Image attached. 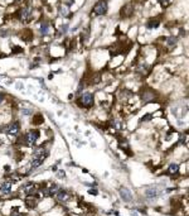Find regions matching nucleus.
<instances>
[{"label":"nucleus","mask_w":189,"mask_h":216,"mask_svg":"<svg viewBox=\"0 0 189 216\" xmlns=\"http://www.w3.org/2000/svg\"><path fill=\"white\" fill-rule=\"evenodd\" d=\"M93 102H95V97L91 92H84L79 96V99H78V105L81 107H87V109H90V107L93 106Z\"/></svg>","instance_id":"obj_1"},{"label":"nucleus","mask_w":189,"mask_h":216,"mask_svg":"<svg viewBox=\"0 0 189 216\" xmlns=\"http://www.w3.org/2000/svg\"><path fill=\"white\" fill-rule=\"evenodd\" d=\"M39 139V131L38 130H30L24 135V143L33 145V144Z\"/></svg>","instance_id":"obj_2"},{"label":"nucleus","mask_w":189,"mask_h":216,"mask_svg":"<svg viewBox=\"0 0 189 216\" xmlns=\"http://www.w3.org/2000/svg\"><path fill=\"white\" fill-rule=\"evenodd\" d=\"M106 11H107V3H106V0H100V1H97V3L95 4L93 13L96 15H103V14H106Z\"/></svg>","instance_id":"obj_3"},{"label":"nucleus","mask_w":189,"mask_h":216,"mask_svg":"<svg viewBox=\"0 0 189 216\" xmlns=\"http://www.w3.org/2000/svg\"><path fill=\"white\" fill-rule=\"evenodd\" d=\"M19 130H20V124H19V121H13V123H10L8 126H5V131L10 135L18 134Z\"/></svg>","instance_id":"obj_4"},{"label":"nucleus","mask_w":189,"mask_h":216,"mask_svg":"<svg viewBox=\"0 0 189 216\" xmlns=\"http://www.w3.org/2000/svg\"><path fill=\"white\" fill-rule=\"evenodd\" d=\"M120 196H121V198L124 200L125 202H130L132 200V195L129 188L126 187H122V188H120Z\"/></svg>","instance_id":"obj_5"},{"label":"nucleus","mask_w":189,"mask_h":216,"mask_svg":"<svg viewBox=\"0 0 189 216\" xmlns=\"http://www.w3.org/2000/svg\"><path fill=\"white\" fill-rule=\"evenodd\" d=\"M19 18H20V20H23V22L29 20V18H30V8L24 6L23 9L20 10V13H19Z\"/></svg>","instance_id":"obj_6"},{"label":"nucleus","mask_w":189,"mask_h":216,"mask_svg":"<svg viewBox=\"0 0 189 216\" xmlns=\"http://www.w3.org/2000/svg\"><path fill=\"white\" fill-rule=\"evenodd\" d=\"M48 154H49V153H48V150L46 149V148H43V147H39V148H37V149L33 152L34 157H43V158H46Z\"/></svg>","instance_id":"obj_7"},{"label":"nucleus","mask_w":189,"mask_h":216,"mask_svg":"<svg viewBox=\"0 0 189 216\" xmlns=\"http://www.w3.org/2000/svg\"><path fill=\"white\" fill-rule=\"evenodd\" d=\"M145 196L148 198H155V197H158V196H159V191H158L156 187H151V188H149V190L145 191Z\"/></svg>","instance_id":"obj_8"},{"label":"nucleus","mask_w":189,"mask_h":216,"mask_svg":"<svg viewBox=\"0 0 189 216\" xmlns=\"http://www.w3.org/2000/svg\"><path fill=\"white\" fill-rule=\"evenodd\" d=\"M37 203H38V200L34 198V197H28V198H25V206L29 210H33L34 207L37 206Z\"/></svg>","instance_id":"obj_9"},{"label":"nucleus","mask_w":189,"mask_h":216,"mask_svg":"<svg viewBox=\"0 0 189 216\" xmlns=\"http://www.w3.org/2000/svg\"><path fill=\"white\" fill-rule=\"evenodd\" d=\"M0 192L3 195H9L11 192V185L10 182H4L1 186H0Z\"/></svg>","instance_id":"obj_10"},{"label":"nucleus","mask_w":189,"mask_h":216,"mask_svg":"<svg viewBox=\"0 0 189 216\" xmlns=\"http://www.w3.org/2000/svg\"><path fill=\"white\" fill-rule=\"evenodd\" d=\"M44 162V158L43 157H34V159L32 161L30 166H32V169H35V168H38L39 166H42Z\"/></svg>","instance_id":"obj_11"},{"label":"nucleus","mask_w":189,"mask_h":216,"mask_svg":"<svg viewBox=\"0 0 189 216\" xmlns=\"http://www.w3.org/2000/svg\"><path fill=\"white\" fill-rule=\"evenodd\" d=\"M35 186L34 185H27L24 186V193H25L27 196H32L33 193H35Z\"/></svg>","instance_id":"obj_12"},{"label":"nucleus","mask_w":189,"mask_h":216,"mask_svg":"<svg viewBox=\"0 0 189 216\" xmlns=\"http://www.w3.org/2000/svg\"><path fill=\"white\" fill-rule=\"evenodd\" d=\"M178 172H179V167H178V164H175V163H171V164L168 167L167 174H176Z\"/></svg>","instance_id":"obj_13"},{"label":"nucleus","mask_w":189,"mask_h":216,"mask_svg":"<svg viewBox=\"0 0 189 216\" xmlns=\"http://www.w3.org/2000/svg\"><path fill=\"white\" fill-rule=\"evenodd\" d=\"M48 30H49V25H48L47 22H44V23L42 24V27H41V32H42L43 34H47Z\"/></svg>","instance_id":"obj_14"},{"label":"nucleus","mask_w":189,"mask_h":216,"mask_svg":"<svg viewBox=\"0 0 189 216\" xmlns=\"http://www.w3.org/2000/svg\"><path fill=\"white\" fill-rule=\"evenodd\" d=\"M159 25V20H150L148 23V28L149 29H152V28H158Z\"/></svg>","instance_id":"obj_15"},{"label":"nucleus","mask_w":189,"mask_h":216,"mask_svg":"<svg viewBox=\"0 0 189 216\" xmlns=\"http://www.w3.org/2000/svg\"><path fill=\"white\" fill-rule=\"evenodd\" d=\"M41 193L43 195V197H51V188H42Z\"/></svg>","instance_id":"obj_16"},{"label":"nucleus","mask_w":189,"mask_h":216,"mask_svg":"<svg viewBox=\"0 0 189 216\" xmlns=\"http://www.w3.org/2000/svg\"><path fill=\"white\" fill-rule=\"evenodd\" d=\"M167 43H168V46H174L175 43H176V38H174V37H169L168 41H167Z\"/></svg>","instance_id":"obj_17"},{"label":"nucleus","mask_w":189,"mask_h":216,"mask_svg":"<svg viewBox=\"0 0 189 216\" xmlns=\"http://www.w3.org/2000/svg\"><path fill=\"white\" fill-rule=\"evenodd\" d=\"M152 118V115L151 114H148V115H144V116L141 118V121H149Z\"/></svg>","instance_id":"obj_18"},{"label":"nucleus","mask_w":189,"mask_h":216,"mask_svg":"<svg viewBox=\"0 0 189 216\" xmlns=\"http://www.w3.org/2000/svg\"><path fill=\"white\" fill-rule=\"evenodd\" d=\"M22 113H23L24 115H30L32 113H33V110H30V109H23Z\"/></svg>","instance_id":"obj_19"},{"label":"nucleus","mask_w":189,"mask_h":216,"mask_svg":"<svg viewBox=\"0 0 189 216\" xmlns=\"http://www.w3.org/2000/svg\"><path fill=\"white\" fill-rule=\"evenodd\" d=\"M15 48H17V49H14V51H13L14 53H18V52H22V51H23V49H20V47H15Z\"/></svg>","instance_id":"obj_20"},{"label":"nucleus","mask_w":189,"mask_h":216,"mask_svg":"<svg viewBox=\"0 0 189 216\" xmlns=\"http://www.w3.org/2000/svg\"><path fill=\"white\" fill-rule=\"evenodd\" d=\"M88 192H90V193H92V195H97V191H96V190H93V188H92V190H90Z\"/></svg>","instance_id":"obj_21"},{"label":"nucleus","mask_w":189,"mask_h":216,"mask_svg":"<svg viewBox=\"0 0 189 216\" xmlns=\"http://www.w3.org/2000/svg\"><path fill=\"white\" fill-rule=\"evenodd\" d=\"M4 97H5V96H4V94H0V104L4 101Z\"/></svg>","instance_id":"obj_22"},{"label":"nucleus","mask_w":189,"mask_h":216,"mask_svg":"<svg viewBox=\"0 0 189 216\" xmlns=\"http://www.w3.org/2000/svg\"><path fill=\"white\" fill-rule=\"evenodd\" d=\"M61 13H62L63 15H66V14H67V9H66V8H63V9L61 10Z\"/></svg>","instance_id":"obj_23"},{"label":"nucleus","mask_w":189,"mask_h":216,"mask_svg":"<svg viewBox=\"0 0 189 216\" xmlns=\"http://www.w3.org/2000/svg\"><path fill=\"white\" fill-rule=\"evenodd\" d=\"M13 216H22V215H19V214H15V215H13Z\"/></svg>","instance_id":"obj_24"},{"label":"nucleus","mask_w":189,"mask_h":216,"mask_svg":"<svg viewBox=\"0 0 189 216\" xmlns=\"http://www.w3.org/2000/svg\"><path fill=\"white\" fill-rule=\"evenodd\" d=\"M1 143H3V140H1V139H0V145H1Z\"/></svg>","instance_id":"obj_25"},{"label":"nucleus","mask_w":189,"mask_h":216,"mask_svg":"<svg viewBox=\"0 0 189 216\" xmlns=\"http://www.w3.org/2000/svg\"><path fill=\"white\" fill-rule=\"evenodd\" d=\"M164 1H169V0H163V3H164Z\"/></svg>","instance_id":"obj_26"}]
</instances>
